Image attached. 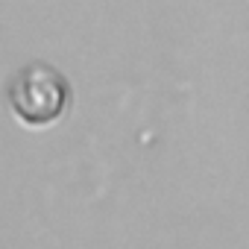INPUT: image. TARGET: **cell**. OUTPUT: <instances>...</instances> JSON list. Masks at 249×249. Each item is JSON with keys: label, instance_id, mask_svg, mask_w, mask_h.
Segmentation results:
<instances>
[{"label": "cell", "instance_id": "6da1fadb", "mask_svg": "<svg viewBox=\"0 0 249 249\" xmlns=\"http://www.w3.org/2000/svg\"><path fill=\"white\" fill-rule=\"evenodd\" d=\"M71 85L50 65H27L9 82V106L30 126H47L68 111Z\"/></svg>", "mask_w": 249, "mask_h": 249}]
</instances>
